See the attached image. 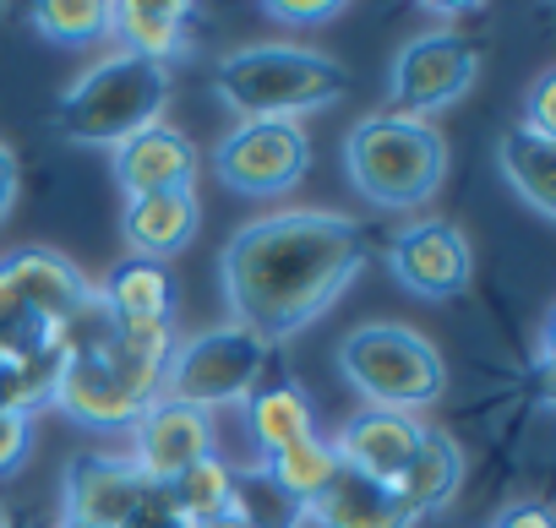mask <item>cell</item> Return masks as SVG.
Returning <instances> with one entry per match:
<instances>
[{
	"label": "cell",
	"mask_w": 556,
	"mask_h": 528,
	"mask_svg": "<svg viewBox=\"0 0 556 528\" xmlns=\"http://www.w3.org/2000/svg\"><path fill=\"white\" fill-rule=\"evenodd\" d=\"M366 229L333 207H278L240 223L218 250L229 322L267 349L306 333L366 268Z\"/></svg>",
	"instance_id": "1"
},
{
	"label": "cell",
	"mask_w": 556,
	"mask_h": 528,
	"mask_svg": "<svg viewBox=\"0 0 556 528\" xmlns=\"http://www.w3.org/2000/svg\"><path fill=\"white\" fill-rule=\"evenodd\" d=\"M45 403H50L55 414H66L77 430L126 436V430L159 403V371L142 365V360H131V355L110 338V327H104V317H99V306H93V311L83 317L72 349L61 355V365H55V376H50V387H45Z\"/></svg>",
	"instance_id": "2"
},
{
	"label": "cell",
	"mask_w": 556,
	"mask_h": 528,
	"mask_svg": "<svg viewBox=\"0 0 556 528\" xmlns=\"http://www.w3.org/2000/svg\"><path fill=\"white\" fill-rule=\"evenodd\" d=\"M213 93L240 120H301L350 93V72L306 44H240L218 55Z\"/></svg>",
	"instance_id": "3"
},
{
	"label": "cell",
	"mask_w": 556,
	"mask_h": 528,
	"mask_svg": "<svg viewBox=\"0 0 556 528\" xmlns=\"http://www.w3.org/2000/svg\"><path fill=\"white\" fill-rule=\"evenodd\" d=\"M344 175L371 207L415 213L447 180V137L415 115H361L344 137Z\"/></svg>",
	"instance_id": "4"
},
{
	"label": "cell",
	"mask_w": 556,
	"mask_h": 528,
	"mask_svg": "<svg viewBox=\"0 0 556 528\" xmlns=\"http://www.w3.org/2000/svg\"><path fill=\"white\" fill-rule=\"evenodd\" d=\"M169 104V66L137 61L126 50H110L93 61L55 104V126L77 147H121L142 126L164 120Z\"/></svg>",
	"instance_id": "5"
},
{
	"label": "cell",
	"mask_w": 556,
	"mask_h": 528,
	"mask_svg": "<svg viewBox=\"0 0 556 528\" xmlns=\"http://www.w3.org/2000/svg\"><path fill=\"white\" fill-rule=\"evenodd\" d=\"M339 371L366 398V409L426 414L447 398V360L442 349L404 327V322H361L339 338Z\"/></svg>",
	"instance_id": "6"
},
{
	"label": "cell",
	"mask_w": 556,
	"mask_h": 528,
	"mask_svg": "<svg viewBox=\"0 0 556 528\" xmlns=\"http://www.w3.org/2000/svg\"><path fill=\"white\" fill-rule=\"evenodd\" d=\"M267 376V344L251 338L245 327L224 322L207 333H191L169 349L164 371H159V398L186 403V409H235L245 403Z\"/></svg>",
	"instance_id": "7"
},
{
	"label": "cell",
	"mask_w": 556,
	"mask_h": 528,
	"mask_svg": "<svg viewBox=\"0 0 556 528\" xmlns=\"http://www.w3.org/2000/svg\"><path fill=\"white\" fill-rule=\"evenodd\" d=\"M312 169L301 120H235L213 147V180L235 196H290Z\"/></svg>",
	"instance_id": "8"
},
{
	"label": "cell",
	"mask_w": 556,
	"mask_h": 528,
	"mask_svg": "<svg viewBox=\"0 0 556 528\" xmlns=\"http://www.w3.org/2000/svg\"><path fill=\"white\" fill-rule=\"evenodd\" d=\"M475 77H480V44H469L453 28L415 34L388 66V110L431 120L437 110L458 104L475 88Z\"/></svg>",
	"instance_id": "9"
},
{
	"label": "cell",
	"mask_w": 556,
	"mask_h": 528,
	"mask_svg": "<svg viewBox=\"0 0 556 528\" xmlns=\"http://www.w3.org/2000/svg\"><path fill=\"white\" fill-rule=\"evenodd\" d=\"M388 273L415 295V300H458L475 279V250L469 234L453 218H415L388 240Z\"/></svg>",
	"instance_id": "10"
},
{
	"label": "cell",
	"mask_w": 556,
	"mask_h": 528,
	"mask_svg": "<svg viewBox=\"0 0 556 528\" xmlns=\"http://www.w3.org/2000/svg\"><path fill=\"white\" fill-rule=\"evenodd\" d=\"M153 485L137 474L131 458L121 452H88L66 463L61 479V506H66V528H131L148 506Z\"/></svg>",
	"instance_id": "11"
},
{
	"label": "cell",
	"mask_w": 556,
	"mask_h": 528,
	"mask_svg": "<svg viewBox=\"0 0 556 528\" xmlns=\"http://www.w3.org/2000/svg\"><path fill=\"white\" fill-rule=\"evenodd\" d=\"M126 441H131L126 458L137 463V474H142L148 485H169L175 474H186L197 458L213 452V414L159 398V403L126 430Z\"/></svg>",
	"instance_id": "12"
},
{
	"label": "cell",
	"mask_w": 556,
	"mask_h": 528,
	"mask_svg": "<svg viewBox=\"0 0 556 528\" xmlns=\"http://www.w3.org/2000/svg\"><path fill=\"white\" fill-rule=\"evenodd\" d=\"M110 169H115L121 196L131 202V196H153V191H191V180L202 169V153L180 126L153 120V126H142L137 137H126L115 147Z\"/></svg>",
	"instance_id": "13"
},
{
	"label": "cell",
	"mask_w": 556,
	"mask_h": 528,
	"mask_svg": "<svg viewBox=\"0 0 556 528\" xmlns=\"http://www.w3.org/2000/svg\"><path fill=\"white\" fill-rule=\"evenodd\" d=\"M426 436V420L415 414H393V409H361L339 425L333 436V452H339V468L350 474H366L377 485H399L415 447Z\"/></svg>",
	"instance_id": "14"
},
{
	"label": "cell",
	"mask_w": 556,
	"mask_h": 528,
	"mask_svg": "<svg viewBox=\"0 0 556 528\" xmlns=\"http://www.w3.org/2000/svg\"><path fill=\"white\" fill-rule=\"evenodd\" d=\"M93 306L115 327H175L180 289H175L169 268L131 256V261H121V268H110L104 284H93Z\"/></svg>",
	"instance_id": "15"
},
{
	"label": "cell",
	"mask_w": 556,
	"mask_h": 528,
	"mask_svg": "<svg viewBox=\"0 0 556 528\" xmlns=\"http://www.w3.org/2000/svg\"><path fill=\"white\" fill-rule=\"evenodd\" d=\"M202 229V202L197 191H153V196H131L121 207V234L131 245L137 261H164L180 256Z\"/></svg>",
	"instance_id": "16"
},
{
	"label": "cell",
	"mask_w": 556,
	"mask_h": 528,
	"mask_svg": "<svg viewBox=\"0 0 556 528\" xmlns=\"http://www.w3.org/2000/svg\"><path fill=\"white\" fill-rule=\"evenodd\" d=\"M306 523H317V528H415V512L404 506V495L393 485L339 468L306 501Z\"/></svg>",
	"instance_id": "17"
},
{
	"label": "cell",
	"mask_w": 556,
	"mask_h": 528,
	"mask_svg": "<svg viewBox=\"0 0 556 528\" xmlns=\"http://www.w3.org/2000/svg\"><path fill=\"white\" fill-rule=\"evenodd\" d=\"M191 7L180 0H121L115 17H110V39L137 55V61H153V66H169L180 50H186V34H191Z\"/></svg>",
	"instance_id": "18"
},
{
	"label": "cell",
	"mask_w": 556,
	"mask_h": 528,
	"mask_svg": "<svg viewBox=\"0 0 556 528\" xmlns=\"http://www.w3.org/2000/svg\"><path fill=\"white\" fill-rule=\"evenodd\" d=\"M458 485H464V447L447 430H431L426 425V436H420V447H415V458H409V468H404V479L393 490L404 495V506L420 523V517L442 512L458 495Z\"/></svg>",
	"instance_id": "19"
},
{
	"label": "cell",
	"mask_w": 556,
	"mask_h": 528,
	"mask_svg": "<svg viewBox=\"0 0 556 528\" xmlns=\"http://www.w3.org/2000/svg\"><path fill=\"white\" fill-rule=\"evenodd\" d=\"M496 169L513 185V196L534 213V218H556V142L534 137L523 126L502 131L496 142Z\"/></svg>",
	"instance_id": "20"
},
{
	"label": "cell",
	"mask_w": 556,
	"mask_h": 528,
	"mask_svg": "<svg viewBox=\"0 0 556 528\" xmlns=\"http://www.w3.org/2000/svg\"><path fill=\"white\" fill-rule=\"evenodd\" d=\"M240 409H245V430H251V441H256V452H262V458L285 452L290 441H301V436H312V430H317V409H312L306 387H295V382L256 387Z\"/></svg>",
	"instance_id": "21"
},
{
	"label": "cell",
	"mask_w": 556,
	"mask_h": 528,
	"mask_svg": "<svg viewBox=\"0 0 556 528\" xmlns=\"http://www.w3.org/2000/svg\"><path fill=\"white\" fill-rule=\"evenodd\" d=\"M169 495V506L191 523V528H213L235 512V463H224L218 452L197 458L186 474H175L169 485H159Z\"/></svg>",
	"instance_id": "22"
},
{
	"label": "cell",
	"mask_w": 556,
	"mask_h": 528,
	"mask_svg": "<svg viewBox=\"0 0 556 528\" xmlns=\"http://www.w3.org/2000/svg\"><path fill=\"white\" fill-rule=\"evenodd\" d=\"M262 474L285 490L295 506H306L333 474H339V452H333V436H323V430H312V436H301V441H290L285 452H273V458H262Z\"/></svg>",
	"instance_id": "23"
},
{
	"label": "cell",
	"mask_w": 556,
	"mask_h": 528,
	"mask_svg": "<svg viewBox=\"0 0 556 528\" xmlns=\"http://www.w3.org/2000/svg\"><path fill=\"white\" fill-rule=\"evenodd\" d=\"M110 17L115 7L110 0H39V7L28 12L34 34L55 50H93L110 39Z\"/></svg>",
	"instance_id": "24"
},
{
	"label": "cell",
	"mask_w": 556,
	"mask_h": 528,
	"mask_svg": "<svg viewBox=\"0 0 556 528\" xmlns=\"http://www.w3.org/2000/svg\"><path fill=\"white\" fill-rule=\"evenodd\" d=\"M229 517H240L245 528H301L306 506H295L256 463V468H235V512Z\"/></svg>",
	"instance_id": "25"
},
{
	"label": "cell",
	"mask_w": 556,
	"mask_h": 528,
	"mask_svg": "<svg viewBox=\"0 0 556 528\" xmlns=\"http://www.w3.org/2000/svg\"><path fill=\"white\" fill-rule=\"evenodd\" d=\"M34 452V414L17 403H0V479H12Z\"/></svg>",
	"instance_id": "26"
},
{
	"label": "cell",
	"mask_w": 556,
	"mask_h": 528,
	"mask_svg": "<svg viewBox=\"0 0 556 528\" xmlns=\"http://www.w3.org/2000/svg\"><path fill=\"white\" fill-rule=\"evenodd\" d=\"M518 126L556 142V66L534 72V82H529V93H523V120H518Z\"/></svg>",
	"instance_id": "27"
},
{
	"label": "cell",
	"mask_w": 556,
	"mask_h": 528,
	"mask_svg": "<svg viewBox=\"0 0 556 528\" xmlns=\"http://www.w3.org/2000/svg\"><path fill=\"white\" fill-rule=\"evenodd\" d=\"M344 7L339 0H267L262 17L273 23H285V28H317V23H333Z\"/></svg>",
	"instance_id": "28"
},
{
	"label": "cell",
	"mask_w": 556,
	"mask_h": 528,
	"mask_svg": "<svg viewBox=\"0 0 556 528\" xmlns=\"http://www.w3.org/2000/svg\"><path fill=\"white\" fill-rule=\"evenodd\" d=\"M17 185H23V164H17V153L0 142V223L12 218V207H17Z\"/></svg>",
	"instance_id": "29"
},
{
	"label": "cell",
	"mask_w": 556,
	"mask_h": 528,
	"mask_svg": "<svg viewBox=\"0 0 556 528\" xmlns=\"http://www.w3.org/2000/svg\"><path fill=\"white\" fill-rule=\"evenodd\" d=\"M491 528H551V512H545L540 501H513V506L496 512Z\"/></svg>",
	"instance_id": "30"
},
{
	"label": "cell",
	"mask_w": 556,
	"mask_h": 528,
	"mask_svg": "<svg viewBox=\"0 0 556 528\" xmlns=\"http://www.w3.org/2000/svg\"><path fill=\"white\" fill-rule=\"evenodd\" d=\"M0 528H45V523H17V517H7V512H0Z\"/></svg>",
	"instance_id": "31"
},
{
	"label": "cell",
	"mask_w": 556,
	"mask_h": 528,
	"mask_svg": "<svg viewBox=\"0 0 556 528\" xmlns=\"http://www.w3.org/2000/svg\"><path fill=\"white\" fill-rule=\"evenodd\" d=\"M213 528H245V523H240V517H224V523H213Z\"/></svg>",
	"instance_id": "32"
}]
</instances>
